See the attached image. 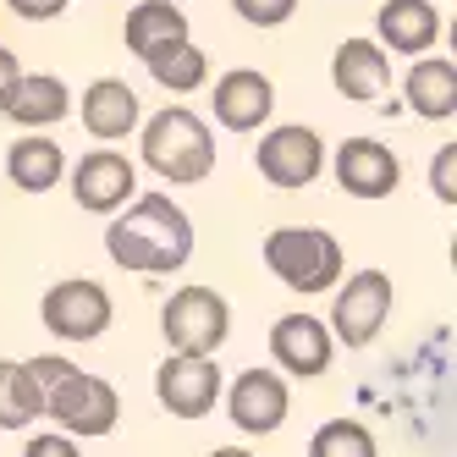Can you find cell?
<instances>
[{
  "label": "cell",
  "instance_id": "d6986e66",
  "mask_svg": "<svg viewBox=\"0 0 457 457\" xmlns=\"http://www.w3.org/2000/svg\"><path fill=\"white\" fill-rule=\"evenodd\" d=\"M375 28H380V45H391L397 55H424L441 39V17L430 0H386Z\"/></svg>",
  "mask_w": 457,
  "mask_h": 457
},
{
  "label": "cell",
  "instance_id": "f546056e",
  "mask_svg": "<svg viewBox=\"0 0 457 457\" xmlns=\"http://www.w3.org/2000/svg\"><path fill=\"white\" fill-rule=\"evenodd\" d=\"M210 457H253L248 446H220V452H210Z\"/></svg>",
  "mask_w": 457,
  "mask_h": 457
},
{
  "label": "cell",
  "instance_id": "7c38bea8",
  "mask_svg": "<svg viewBox=\"0 0 457 457\" xmlns=\"http://www.w3.org/2000/svg\"><path fill=\"white\" fill-rule=\"evenodd\" d=\"M133 187H138V171H133V160L116 154V149H94L72 166V199L88 215H116L133 199Z\"/></svg>",
  "mask_w": 457,
  "mask_h": 457
},
{
  "label": "cell",
  "instance_id": "f1b7e54d",
  "mask_svg": "<svg viewBox=\"0 0 457 457\" xmlns=\"http://www.w3.org/2000/svg\"><path fill=\"white\" fill-rule=\"evenodd\" d=\"M22 78V67H17V55L0 45V105H6V94H12V83Z\"/></svg>",
  "mask_w": 457,
  "mask_h": 457
},
{
  "label": "cell",
  "instance_id": "6da1fadb",
  "mask_svg": "<svg viewBox=\"0 0 457 457\" xmlns=\"http://www.w3.org/2000/svg\"><path fill=\"white\" fill-rule=\"evenodd\" d=\"M105 253L121 270L171 276L193 259V220L182 204H171V193H138L105 226Z\"/></svg>",
  "mask_w": 457,
  "mask_h": 457
},
{
  "label": "cell",
  "instance_id": "7a4b0ae2",
  "mask_svg": "<svg viewBox=\"0 0 457 457\" xmlns=\"http://www.w3.org/2000/svg\"><path fill=\"white\" fill-rule=\"evenodd\" d=\"M28 375H34V386H39L45 413L61 424V436L100 441V436L116 430L121 397H116V386L105 375H83L78 364H67V358H55V353L28 358Z\"/></svg>",
  "mask_w": 457,
  "mask_h": 457
},
{
  "label": "cell",
  "instance_id": "e0dca14e",
  "mask_svg": "<svg viewBox=\"0 0 457 457\" xmlns=\"http://www.w3.org/2000/svg\"><path fill=\"white\" fill-rule=\"evenodd\" d=\"M83 127L100 144H116L127 133H138V94L121 78H100L83 88Z\"/></svg>",
  "mask_w": 457,
  "mask_h": 457
},
{
  "label": "cell",
  "instance_id": "9c48e42d",
  "mask_svg": "<svg viewBox=\"0 0 457 457\" xmlns=\"http://www.w3.org/2000/svg\"><path fill=\"white\" fill-rule=\"evenodd\" d=\"M253 166H259V177H265L270 187L298 193V187H309L325 171V138L314 133V127H276V133L259 138Z\"/></svg>",
  "mask_w": 457,
  "mask_h": 457
},
{
  "label": "cell",
  "instance_id": "ffe728a7",
  "mask_svg": "<svg viewBox=\"0 0 457 457\" xmlns=\"http://www.w3.org/2000/svg\"><path fill=\"white\" fill-rule=\"evenodd\" d=\"M6 177L22 187V193H50L61 177H67V154H61L55 138L45 133H28L6 149Z\"/></svg>",
  "mask_w": 457,
  "mask_h": 457
},
{
  "label": "cell",
  "instance_id": "603a6c76",
  "mask_svg": "<svg viewBox=\"0 0 457 457\" xmlns=\"http://www.w3.org/2000/svg\"><path fill=\"white\" fill-rule=\"evenodd\" d=\"M144 67H149V78H154L160 88H171V94H193V88H204V78H210V61H204V50L193 45V39L171 45L166 55L144 61Z\"/></svg>",
  "mask_w": 457,
  "mask_h": 457
},
{
  "label": "cell",
  "instance_id": "4316f807",
  "mask_svg": "<svg viewBox=\"0 0 457 457\" xmlns=\"http://www.w3.org/2000/svg\"><path fill=\"white\" fill-rule=\"evenodd\" d=\"M22 457H83L72 436H61V430H39L34 441L22 446Z\"/></svg>",
  "mask_w": 457,
  "mask_h": 457
},
{
  "label": "cell",
  "instance_id": "7402d4cb",
  "mask_svg": "<svg viewBox=\"0 0 457 457\" xmlns=\"http://www.w3.org/2000/svg\"><path fill=\"white\" fill-rule=\"evenodd\" d=\"M39 413H45V403H39V386L28 375V364L0 358V430H28Z\"/></svg>",
  "mask_w": 457,
  "mask_h": 457
},
{
  "label": "cell",
  "instance_id": "ba28073f",
  "mask_svg": "<svg viewBox=\"0 0 457 457\" xmlns=\"http://www.w3.org/2000/svg\"><path fill=\"white\" fill-rule=\"evenodd\" d=\"M226 391L220 364L210 353H171L166 364L154 370V397L171 419H204L215 413V397Z\"/></svg>",
  "mask_w": 457,
  "mask_h": 457
},
{
  "label": "cell",
  "instance_id": "d4e9b609",
  "mask_svg": "<svg viewBox=\"0 0 457 457\" xmlns=\"http://www.w3.org/2000/svg\"><path fill=\"white\" fill-rule=\"evenodd\" d=\"M232 12L248 28H281L292 12H298V0H232Z\"/></svg>",
  "mask_w": 457,
  "mask_h": 457
},
{
  "label": "cell",
  "instance_id": "4fadbf2b",
  "mask_svg": "<svg viewBox=\"0 0 457 457\" xmlns=\"http://www.w3.org/2000/svg\"><path fill=\"white\" fill-rule=\"evenodd\" d=\"M210 100H215V121L226 127V133H259L276 105V88L265 72H253V67H232L226 78H215L210 88Z\"/></svg>",
  "mask_w": 457,
  "mask_h": 457
},
{
  "label": "cell",
  "instance_id": "8fae6325",
  "mask_svg": "<svg viewBox=\"0 0 457 457\" xmlns=\"http://www.w3.org/2000/svg\"><path fill=\"white\" fill-rule=\"evenodd\" d=\"M270 353H276L281 375L320 380L325 370H331V358H337V342H331V331H325V320L298 309V314H281L270 325Z\"/></svg>",
  "mask_w": 457,
  "mask_h": 457
},
{
  "label": "cell",
  "instance_id": "484cf974",
  "mask_svg": "<svg viewBox=\"0 0 457 457\" xmlns=\"http://www.w3.org/2000/svg\"><path fill=\"white\" fill-rule=\"evenodd\" d=\"M452 171H457V144H446V149L430 160V187H436L441 204H457V182H452Z\"/></svg>",
  "mask_w": 457,
  "mask_h": 457
},
{
  "label": "cell",
  "instance_id": "8992f818",
  "mask_svg": "<svg viewBox=\"0 0 457 457\" xmlns=\"http://www.w3.org/2000/svg\"><path fill=\"white\" fill-rule=\"evenodd\" d=\"M160 331H166L171 353H215L232 331V309L215 287H182L160 309Z\"/></svg>",
  "mask_w": 457,
  "mask_h": 457
},
{
  "label": "cell",
  "instance_id": "3957f363",
  "mask_svg": "<svg viewBox=\"0 0 457 457\" xmlns=\"http://www.w3.org/2000/svg\"><path fill=\"white\" fill-rule=\"evenodd\" d=\"M138 154L154 177L187 187V182H204L215 171V133L204 127V116H193L187 105H166L144 121Z\"/></svg>",
  "mask_w": 457,
  "mask_h": 457
},
{
  "label": "cell",
  "instance_id": "44dd1931",
  "mask_svg": "<svg viewBox=\"0 0 457 457\" xmlns=\"http://www.w3.org/2000/svg\"><path fill=\"white\" fill-rule=\"evenodd\" d=\"M403 88H408V111L413 116H424V121H452L457 116V67L446 55L419 61Z\"/></svg>",
  "mask_w": 457,
  "mask_h": 457
},
{
  "label": "cell",
  "instance_id": "5b68a950",
  "mask_svg": "<svg viewBox=\"0 0 457 457\" xmlns=\"http://www.w3.org/2000/svg\"><path fill=\"white\" fill-rule=\"evenodd\" d=\"M391 276L386 270H353L347 281H337V303H331V342L342 347H370L380 331H386V320H391Z\"/></svg>",
  "mask_w": 457,
  "mask_h": 457
},
{
  "label": "cell",
  "instance_id": "30bf717a",
  "mask_svg": "<svg viewBox=\"0 0 457 457\" xmlns=\"http://www.w3.org/2000/svg\"><path fill=\"white\" fill-rule=\"evenodd\" d=\"M220 397H226V413H232V424L243 436H276L292 413V391L276 370H243Z\"/></svg>",
  "mask_w": 457,
  "mask_h": 457
},
{
  "label": "cell",
  "instance_id": "52a82bcc",
  "mask_svg": "<svg viewBox=\"0 0 457 457\" xmlns=\"http://www.w3.org/2000/svg\"><path fill=\"white\" fill-rule=\"evenodd\" d=\"M39 320H45V331L61 337V342H94V337L111 331L116 303H111V292H105L100 281L72 276V281H55V287L45 292Z\"/></svg>",
  "mask_w": 457,
  "mask_h": 457
},
{
  "label": "cell",
  "instance_id": "5bb4252c",
  "mask_svg": "<svg viewBox=\"0 0 457 457\" xmlns=\"http://www.w3.org/2000/svg\"><path fill=\"white\" fill-rule=\"evenodd\" d=\"M337 182L353 199H386V193H397V182H403V160L380 138H347L337 149Z\"/></svg>",
  "mask_w": 457,
  "mask_h": 457
},
{
  "label": "cell",
  "instance_id": "9a60e30c",
  "mask_svg": "<svg viewBox=\"0 0 457 457\" xmlns=\"http://www.w3.org/2000/svg\"><path fill=\"white\" fill-rule=\"evenodd\" d=\"M386 78H391L386 45H370V39H342L337 45V55H331V83H337L342 100H358V105L380 100Z\"/></svg>",
  "mask_w": 457,
  "mask_h": 457
},
{
  "label": "cell",
  "instance_id": "83f0119b",
  "mask_svg": "<svg viewBox=\"0 0 457 457\" xmlns=\"http://www.w3.org/2000/svg\"><path fill=\"white\" fill-rule=\"evenodd\" d=\"M6 6L22 17V22H50V17H61L72 6V0H6Z\"/></svg>",
  "mask_w": 457,
  "mask_h": 457
},
{
  "label": "cell",
  "instance_id": "277c9868",
  "mask_svg": "<svg viewBox=\"0 0 457 457\" xmlns=\"http://www.w3.org/2000/svg\"><path fill=\"white\" fill-rule=\"evenodd\" d=\"M265 265L281 287L314 298V292H331L342 281L347 259H342V243L325 226H276L265 237Z\"/></svg>",
  "mask_w": 457,
  "mask_h": 457
},
{
  "label": "cell",
  "instance_id": "2e32d148",
  "mask_svg": "<svg viewBox=\"0 0 457 457\" xmlns=\"http://www.w3.org/2000/svg\"><path fill=\"white\" fill-rule=\"evenodd\" d=\"M72 111V88L50 78V72H34V78H17L12 94H6V105H0V116L28 127V133H39V127H55V121H67Z\"/></svg>",
  "mask_w": 457,
  "mask_h": 457
},
{
  "label": "cell",
  "instance_id": "ac0fdd59",
  "mask_svg": "<svg viewBox=\"0 0 457 457\" xmlns=\"http://www.w3.org/2000/svg\"><path fill=\"white\" fill-rule=\"evenodd\" d=\"M121 39L138 61H154V55H166L171 45L187 39V17H182V6H171V0H138V6L127 12Z\"/></svg>",
  "mask_w": 457,
  "mask_h": 457
},
{
  "label": "cell",
  "instance_id": "cb8c5ba5",
  "mask_svg": "<svg viewBox=\"0 0 457 457\" xmlns=\"http://www.w3.org/2000/svg\"><path fill=\"white\" fill-rule=\"evenodd\" d=\"M309 457H380V446H375V436L358 419H331V424L314 430Z\"/></svg>",
  "mask_w": 457,
  "mask_h": 457
}]
</instances>
